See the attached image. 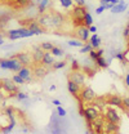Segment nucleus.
I'll use <instances>...</instances> for the list:
<instances>
[{
    "instance_id": "f257e3e1",
    "label": "nucleus",
    "mask_w": 129,
    "mask_h": 134,
    "mask_svg": "<svg viewBox=\"0 0 129 134\" xmlns=\"http://www.w3.org/2000/svg\"><path fill=\"white\" fill-rule=\"evenodd\" d=\"M21 67H22V63L17 58H14L13 55L10 58H7V59L0 58V68H3V70H9V71H13V72H18Z\"/></svg>"
},
{
    "instance_id": "de8ad7c7",
    "label": "nucleus",
    "mask_w": 129,
    "mask_h": 134,
    "mask_svg": "<svg viewBox=\"0 0 129 134\" xmlns=\"http://www.w3.org/2000/svg\"><path fill=\"white\" fill-rule=\"evenodd\" d=\"M125 84L129 86V74H127V75H125Z\"/></svg>"
},
{
    "instance_id": "ddd939ff",
    "label": "nucleus",
    "mask_w": 129,
    "mask_h": 134,
    "mask_svg": "<svg viewBox=\"0 0 129 134\" xmlns=\"http://www.w3.org/2000/svg\"><path fill=\"white\" fill-rule=\"evenodd\" d=\"M32 49H34V52L31 53L32 61H34L35 63H40L41 59H43V57H44V53H45V52L40 48V45H39V47H34Z\"/></svg>"
},
{
    "instance_id": "3c124183",
    "label": "nucleus",
    "mask_w": 129,
    "mask_h": 134,
    "mask_svg": "<svg viewBox=\"0 0 129 134\" xmlns=\"http://www.w3.org/2000/svg\"><path fill=\"white\" fill-rule=\"evenodd\" d=\"M0 90H3V83H1V80H0Z\"/></svg>"
},
{
    "instance_id": "f3484780",
    "label": "nucleus",
    "mask_w": 129,
    "mask_h": 134,
    "mask_svg": "<svg viewBox=\"0 0 129 134\" xmlns=\"http://www.w3.org/2000/svg\"><path fill=\"white\" fill-rule=\"evenodd\" d=\"M80 85H78L76 83H74L72 80H68L67 81V89H68V92L74 96V97H78L79 96V92H80Z\"/></svg>"
},
{
    "instance_id": "412c9836",
    "label": "nucleus",
    "mask_w": 129,
    "mask_h": 134,
    "mask_svg": "<svg viewBox=\"0 0 129 134\" xmlns=\"http://www.w3.org/2000/svg\"><path fill=\"white\" fill-rule=\"evenodd\" d=\"M88 43L92 45V48H93V49H98V48H99V45H101V39L98 37V35H97V34H93V35L89 37Z\"/></svg>"
},
{
    "instance_id": "b1692460",
    "label": "nucleus",
    "mask_w": 129,
    "mask_h": 134,
    "mask_svg": "<svg viewBox=\"0 0 129 134\" xmlns=\"http://www.w3.org/2000/svg\"><path fill=\"white\" fill-rule=\"evenodd\" d=\"M117 3H119V0H101V5H105L106 9H111Z\"/></svg>"
},
{
    "instance_id": "0eeeda50",
    "label": "nucleus",
    "mask_w": 129,
    "mask_h": 134,
    "mask_svg": "<svg viewBox=\"0 0 129 134\" xmlns=\"http://www.w3.org/2000/svg\"><path fill=\"white\" fill-rule=\"evenodd\" d=\"M64 23V17L61 13H54L49 16V27L52 29H60Z\"/></svg>"
},
{
    "instance_id": "79ce46f5",
    "label": "nucleus",
    "mask_w": 129,
    "mask_h": 134,
    "mask_svg": "<svg viewBox=\"0 0 129 134\" xmlns=\"http://www.w3.org/2000/svg\"><path fill=\"white\" fill-rule=\"evenodd\" d=\"M88 29H89V32H96V31H97V27H96V26H93V25H90Z\"/></svg>"
},
{
    "instance_id": "a211bd4d",
    "label": "nucleus",
    "mask_w": 129,
    "mask_h": 134,
    "mask_svg": "<svg viewBox=\"0 0 129 134\" xmlns=\"http://www.w3.org/2000/svg\"><path fill=\"white\" fill-rule=\"evenodd\" d=\"M48 74V70L45 68V67L43 66H36L34 68V71H32V75L35 76V77H37V79H43V77H45V75Z\"/></svg>"
},
{
    "instance_id": "39448f33",
    "label": "nucleus",
    "mask_w": 129,
    "mask_h": 134,
    "mask_svg": "<svg viewBox=\"0 0 129 134\" xmlns=\"http://www.w3.org/2000/svg\"><path fill=\"white\" fill-rule=\"evenodd\" d=\"M79 98L83 102H92L97 98V96L96 92L90 86H81L80 92H79Z\"/></svg>"
},
{
    "instance_id": "9d476101",
    "label": "nucleus",
    "mask_w": 129,
    "mask_h": 134,
    "mask_svg": "<svg viewBox=\"0 0 129 134\" xmlns=\"http://www.w3.org/2000/svg\"><path fill=\"white\" fill-rule=\"evenodd\" d=\"M13 57L17 58V59L22 63V66H30L31 62H34V61H32V55L30 53H27V52H19V53H16Z\"/></svg>"
},
{
    "instance_id": "603ef678",
    "label": "nucleus",
    "mask_w": 129,
    "mask_h": 134,
    "mask_svg": "<svg viewBox=\"0 0 129 134\" xmlns=\"http://www.w3.org/2000/svg\"><path fill=\"white\" fill-rule=\"evenodd\" d=\"M3 43H4V40H3V39L0 37V45H3Z\"/></svg>"
},
{
    "instance_id": "f8f14e48",
    "label": "nucleus",
    "mask_w": 129,
    "mask_h": 134,
    "mask_svg": "<svg viewBox=\"0 0 129 134\" xmlns=\"http://www.w3.org/2000/svg\"><path fill=\"white\" fill-rule=\"evenodd\" d=\"M17 74H18L21 77H23L26 83H30L32 80V76H34V75H32V71L29 68V66H22Z\"/></svg>"
},
{
    "instance_id": "4be33fe9",
    "label": "nucleus",
    "mask_w": 129,
    "mask_h": 134,
    "mask_svg": "<svg viewBox=\"0 0 129 134\" xmlns=\"http://www.w3.org/2000/svg\"><path fill=\"white\" fill-rule=\"evenodd\" d=\"M127 7H128V5H127L124 1L119 0V3L111 8V12H112V13H121V12H124V10L127 9Z\"/></svg>"
},
{
    "instance_id": "9b49d317",
    "label": "nucleus",
    "mask_w": 129,
    "mask_h": 134,
    "mask_svg": "<svg viewBox=\"0 0 129 134\" xmlns=\"http://www.w3.org/2000/svg\"><path fill=\"white\" fill-rule=\"evenodd\" d=\"M76 37L81 40V41H84V43H87L88 40H89V37H90V32H89V29L87 27V26H79V27H76Z\"/></svg>"
},
{
    "instance_id": "a878e982",
    "label": "nucleus",
    "mask_w": 129,
    "mask_h": 134,
    "mask_svg": "<svg viewBox=\"0 0 129 134\" xmlns=\"http://www.w3.org/2000/svg\"><path fill=\"white\" fill-rule=\"evenodd\" d=\"M90 25H93V18H92V16L87 12V13H85V16H84V26L89 27Z\"/></svg>"
},
{
    "instance_id": "c756f323",
    "label": "nucleus",
    "mask_w": 129,
    "mask_h": 134,
    "mask_svg": "<svg viewBox=\"0 0 129 134\" xmlns=\"http://www.w3.org/2000/svg\"><path fill=\"white\" fill-rule=\"evenodd\" d=\"M12 79H13V81H14L16 84H21V85H22V84L26 83V81H25V79H23V77H21L18 74L13 75V77H12Z\"/></svg>"
},
{
    "instance_id": "37998d69",
    "label": "nucleus",
    "mask_w": 129,
    "mask_h": 134,
    "mask_svg": "<svg viewBox=\"0 0 129 134\" xmlns=\"http://www.w3.org/2000/svg\"><path fill=\"white\" fill-rule=\"evenodd\" d=\"M76 5H85V1L84 0H74Z\"/></svg>"
},
{
    "instance_id": "c9c22d12",
    "label": "nucleus",
    "mask_w": 129,
    "mask_h": 134,
    "mask_svg": "<svg viewBox=\"0 0 129 134\" xmlns=\"http://www.w3.org/2000/svg\"><path fill=\"white\" fill-rule=\"evenodd\" d=\"M89 58H90L92 61H96L97 58H98V54H97L96 49H92L90 52H89Z\"/></svg>"
},
{
    "instance_id": "4c0bfd02",
    "label": "nucleus",
    "mask_w": 129,
    "mask_h": 134,
    "mask_svg": "<svg viewBox=\"0 0 129 134\" xmlns=\"http://www.w3.org/2000/svg\"><path fill=\"white\" fill-rule=\"evenodd\" d=\"M13 112H14V108H13V107H7V108H5V114L8 115V117L14 116V114H13Z\"/></svg>"
},
{
    "instance_id": "2eb2a0df",
    "label": "nucleus",
    "mask_w": 129,
    "mask_h": 134,
    "mask_svg": "<svg viewBox=\"0 0 129 134\" xmlns=\"http://www.w3.org/2000/svg\"><path fill=\"white\" fill-rule=\"evenodd\" d=\"M107 104L116 106V107H120L121 110H124V106H123V98L119 97V96H110L109 99H107Z\"/></svg>"
},
{
    "instance_id": "e433bc0d",
    "label": "nucleus",
    "mask_w": 129,
    "mask_h": 134,
    "mask_svg": "<svg viewBox=\"0 0 129 134\" xmlns=\"http://www.w3.org/2000/svg\"><path fill=\"white\" fill-rule=\"evenodd\" d=\"M57 112H58V116L60 117L66 116V111H64V108H62L61 106H57Z\"/></svg>"
},
{
    "instance_id": "7c9ffc66",
    "label": "nucleus",
    "mask_w": 129,
    "mask_h": 134,
    "mask_svg": "<svg viewBox=\"0 0 129 134\" xmlns=\"http://www.w3.org/2000/svg\"><path fill=\"white\" fill-rule=\"evenodd\" d=\"M60 3H61V5H62V8H70V7H72V4H74V1L72 0H60Z\"/></svg>"
},
{
    "instance_id": "72a5a7b5",
    "label": "nucleus",
    "mask_w": 129,
    "mask_h": 134,
    "mask_svg": "<svg viewBox=\"0 0 129 134\" xmlns=\"http://www.w3.org/2000/svg\"><path fill=\"white\" fill-rule=\"evenodd\" d=\"M83 44H84V43H81V40H79V41H78V40H70V41H68V45H70V47H79V48H81Z\"/></svg>"
},
{
    "instance_id": "c03bdc74",
    "label": "nucleus",
    "mask_w": 129,
    "mask_h": 134,
    "mask_svg": "<svg viewBox=\"0 0 129 134\" xmlns=\"http://www.w3.org/2000/svg\"><path fill=\"white\" fill-rule=\"evenodd\" d=\"M123 35H124V37H127V39L129 37V29H128V27H125V30H124Z\"/></svg>"
},
{
    "instance_id": "09e8293b",
    "label": "nucleus",
    "mask_w": 129,
    "mask_h": 134,
    "mask_svg": "<svg viewBox=\"0 0 129 134\" xmlns=\"http://www.w3.org/2000/svg\"><path fill=\"white\" fill-rule=\"evenodd\" d=\"M0 102H4V96L1 94V90H0Z\"/></svg>"
},
{
    "instance_id": "6e6552de",
    "label": "nucleus",
    "mask_w": 129,
    "mask_h": 134,
    "mask_svg": "<svg viewBox=\"0 0 129 134\" xmlns=\"http://www.w3.org/2000/svg\"><path fill=\"white\" fill-rule=\"evenodd\" d=\"M68 80H72L74 83H76L80 86H84L85 83V74L80 71V70H76V71H71V74L68 75Z\"/></svg>"
},
{
    "instance_id": "ea45409f",
    "label": "nucleus",
    "mask_w": 129,
    "mask_h": 134,
    "mask_svg": "<svg viewBox=\"0 0 129 134\" xmlns=\"http://www.w3.org/2000/svg\"><path fill=\"white\" fill-rule=\"evenodd\" d=\"M114 57L117 58V59H120V61H123V62L125 61V53H121V52H120V53H116Z\"/></svg>"
},
{
    "instance_id": "dca6fc26",
    "label": "nucleus",
    "mask_w": 129,
    "mask_h": 134,
    "mask_svg": "<svg viewBox=\"0 0 129 134\" xmlns=\"http://www.w3.org/2000/svg\"><path fill=\"white\" fill-rule=\"evenodd\" d=\"M27 29H29L30 31H32L35 35H40V34L45 32V29H44V27H41V26L37 23V21H34V22H31V23L27 26Z\"/></svg>"
},
{
    "instance_id": "aec40b11",
    "label": "nucleus",
    "mask_w": 129,
    "mask_h": 134,
    "mask_svg": "<svg viewBox=\"0 0 129 134\" xmlns=\"http://www.w3.org/2000/svg\"><path fill=\"white\" fill-rule=\"evenodd\" d=\"M119 124H115V122H110L107 121L105 124V132L106 133H119Z\"/></svg>"
},
{
    "instance_id": "6ab92c4d",
    "label": "nucleus",
    "mask_w": 129,
    "mask_h": 134,
    "mask_svg": "<svg viewBox=\"0 0 129 134\" xmlns=\"http://www.w3.org/2000/svg\"><path fill=\"white\" fill-rule=\"evenodd\" d=\"M92 130L96 132V133H102V132H105V124H103V121H102L99 117L93 121V129H92Z\"/></svg>"
},
{
    "instance_id": "5701e85b",
    "label": "nucleus",
    "mask_w": 129,
    "mask_h": 134,
    "mask_svg": "<svg viewBox=\"0 0 129 134\" xmlns=\"http://www.w3.org/2000/svg\"><path fill=\"white\" fill-rule=\"evenodd\" d=\"M94 62H96V65L99 67V68H106V67H109V63H107V61L105 59L103 55H102V57H98Z\"/></svg>"
},
{
    "instance_id": "cd10ccee",
    "label": "nucleus",
    "mask_w": 129,
    "mask_h": 134,
    "mask_svg": "<svg viewBox=\"0 0 129 134\" xmlns=\"http://www.w3.org/2000/svg\"><path fill=\"white\" fill-rule=\"evenodd\" d=\"M92 49H93V48H92V45H90V44L87 41L85 44H83V47L80 48V53H81V54H83V53H89Z\"/></svg>"
},
{
    "instance_id": "2f4dec72",
    "label": "nucleus",
    "mask_w": 129,
    "mask_h": 134,
    "mask_svg": "<svg viewBox=\"0 0 129 134\" xmlns=\"http://www.w3.org/2000/svg\"><path fill=\"white\" fill-rule=\"evenodd\" d=\"M14 97H16L18 100H23V99H27V98H29V96H27L26 93H22V92H19V90L16 93Z\"/></svg>"
},
{
    "instance_id": "49530a36",
    "label": "nucleus",
    "mask_w": 129,
    "mask_h": 134,
    "mask_svg": "<svg viewBox=\"0 0 129 134\" xmlns=\"http://www.w3.org/2000/svg\"><path fill=\"white\" fill-rule=\"evenodd\" d=\"M52 103H53V104H56V106H61V102H60L58 99H53L52 100Z\"/></svg>"
},
{
    "instance_id": "a18cd8bd",
    "label": "nucleus",
    "mask_w": 129,
    "mask_h": 134,
    "mask_svg": "<svg viewBox=\"0 0 129 134\" xmlns=\"http://www.w3.org/2000/svg\"><path fill=\"white\" fill-rule=\"evenodd\" d=\"M103 53H105V52H103V49H98V50H97L98 57H102V55H103Z\"/></svg>"
},
{
    "instance_id": "7ed1b4c3",
    "label": "nucleus",
    "mask_w": 129,
    "mask_h": 134,
    "mask_svg": "<svg viewBox=\"0 0 129 134\" xmlns=\"http://www.w3.org/2000/svg\"><path fill=\"white\" fill-rule=\"evenodd\" d=\"M35 34L30 31L27 27H21L16 30H9L8 31V37L9 40H18V39H23V37H30Z\"/></svg>"
},
{
    "instance_id": "1a4fd4ad",
    "label": "nucleus",
    "mask_w": 129,
    "mask_h": 134,
    "mask_svg": "<svg viewBox=\"0 0 129 134\" xmlns=\"http://www.w3.org/2000/svg\"><path fill=\"white\" fill-rule=\"evenodd\" d=\"M105 120L110 122H115V124H120V116L114 107H109L105 111Z\"/></svg>"
},
{
    "instance_id": "f704fd0d",
    "label": "nucleus",
    "mask_w": 129,
    "mask_h": 134,
    "mask_svg": "<svg viewBox=\"0 0 129 134\" xmlns=\"http://www.w3.org/2000/svg\"><path fill=\"white\" fill-rule=\"evenodd\" d=\"M80 68L81 67L76 59H72V61H71V71H76V70H80Z\"/></svg>"
},
{
    "instance_id": "4468645a",
    "label": "nucleus",
    "mask_w": 129,
    "mask_h": 134,
    "mask_svg": "<svg viewBox=\"0 0 129 134\" xmlns=\"http://www.w3.org/2000/svg\"><path fill=\"white\" fill-rule=\"evenodd\" d=\"M54 62H56V61H54V55H53L50 52H45V53H44V57H43V59H41L40 63L44 67H52Z\"/></svg>"
},
{
    "instance_id": "473e14b6",
    "label": "nucleus",
    "mask_w": 129,
    "mask_h": 134,
    "mask_svg": "<svg viewBox=\"0 0 129 134\" xmlns=\"http://www.w3.org/2000/svg\"><path fill=\"white\" fill-rule=\"evenodd\" d=\"M14 1H16L18 8H23V7H26V5L30 4V0H14Z\"/></svg>"
},
{
    "instance_id": "423d86ee",
    "label": "nucleus",
    "mask_w": 129,
    "mask_h": 134,
    "mask_svg": "<svg viewBox=\"0 0 129 134\" xmlns=\"http://www.w3.org/2000/svg\"><path fill=\"white\" fill-rule=\"evenodd\" d=\"M1 83H3V90H5L10 97L16 96V93L18 92V86L13 81V79H3Z\"/></svg>"
},
{
    "instance_id": "58836bf2",
    "label": "nucleus",
    "mask_w": 129,
    "mask_h": 134,
    "mask_svg": "<svg viewBox=\"0 0 129 134\" xmlns=\"http://www.w3.org/2000/svg\"><path fill=\"white\" fill-rule=\"evenodd\" d=\"M123 106H124V111L129 110V97H124L123 98Z\"/></svg>"
},
{
    "instance_id": "a19ab883",
    "label": "nucleus",
    "mask_w": 129,
    "mask_h": 134,
    "mask_svg": "<svg viewBox=\"0 0 129 134\" xmlns=\"http://www.w3.org/2000/svg\"><path fill=\"white\" fill-rule=\"evenodd\" d=\"M103 10H106V7H105V5H101V7H98V8L96 9V13L97 14H101Z\"/></svg>"
},
{
    "instance_id": "f03ea898",
    "label": "nucleus",
    "mask_w": 129,
    "mask_h": 134,
    "mask_svg": "<svg viewBox=\"0 0 129 134\" xmlns=\"http://www.w3.org/2000/svg\"><path fill=\"white\" fill-rule=\"evenodd\" d=\"M87 13V8L84 5H75L74 7V12H72V22L74 26L79 27L84 25V16Z\"/></svg>"
},
{
    "instance_id": "c85d7f7f",
    "label": "nucleus",
    "mask_w": 129,
    "mask_h": 134,
    "mask_svg": "<svg viewBox=\"0 0 129 134\" xmlns=\"http://www.w3.org/2000/svg\"><path fill=\"white\" fill-rule=\"evenodd\" d=\"M64 66H66V62L64 61H60V62H54L52 68L53 70H60V68H63Z\"/></svg>"
},
{
    "instance_id": "864d4df0",
    "label": "nucleus",
    "mask_w": 129,
    "mask_h": 134,
    "mask_svg": "<svg viewBox=\"0 0 129 134\" xmlns=\"http://www.w3.org/2000/svg\"><path fill=\"white\" fill-rule=\"evenodd\" d=\"M127 27H128V29H129V22H128V25H127Z\"/></svg>"
},
{
    "instance_id": "393cba45",
    "label": "nucleus",
    "mask_w": 129,
    "mask_h": 134,
    "mask_svg": "<svg viewBox=\"0 0 129 134\" xmlns=\"http://www.w3.org/2000/svg\"><path fill=\"white\" fill-rule=\"evenodd\" d=\"M50 53H52L54 57H61V55H63L64 54L63 49H61V48H58V47H53L52 50H50Z\"/></svg>"
},
{
    "instance_id": "bb28decb",
    "label": "nucleus",
    "mask_w": 129,
    "mask_h": 134,
    "mask_svg": "<svg viewBox=\"0 0 129 134\" xmlns=\"http://www.w3.org/2000/svg\"><path fill=\"white\" fill-rule=\"evenodd\" d=\"M54 45L52 44V43H48V41H44V43H40V48L44 50V52H50L52 48H53Z\"/></svg>"
},
{
    "instance_id": "8fccbe9b",
    "label": "nucleus",
    "mask_w": 129,
    "mask_h": 134,
    "mask_svg": "<svg viewBox=\"0 0 129 134\" xmlns=\"http://www.w3.org/2000/svg\"><path fill=\"white\" fill-rule=\"evenodd\" d=\"M49 90H50V92H53V90H56V85H52V86L49 88Z\"/></svg>"
},
{
    "instance_id": "20e7f679",
    "label": "nucleus",
    "mask_w": 129,
    "mask_h": 134,
    "mask_svg": "<svg viewBox=\"0 0 129 134\" xmlns=\"http://www.w3.org/2000/svg\"><path fill=\"white\" fill-rule=\"evenodd\" d=\"M81 115L88 121V125H90L96 119L101 116V111L97 108V106H90V107H87V108L81 110Z\"/></svg>"
}]
</instances>
